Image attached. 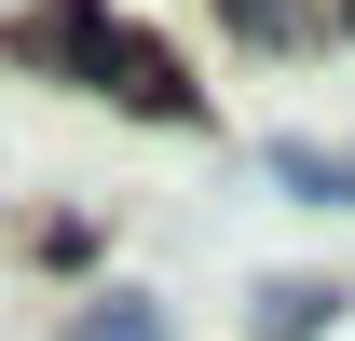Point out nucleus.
<instances>
[{
  "label": "nucleus",
  "instance_id": "423d86ee",
  "mask_svg": "<svg viewBox=\"0 0 355 341\" xmlns=\"http://www.w3.org/2000/svg\"><path fill=\"white\" fill-rule=\"evenodd\" d=\"M342 28H355V0H342Z\"/></svg>",
  "mask_w": 355,
  "mask_h": 341
},
{
  "label": "nucleus",
  "instance_id": "f257e3e1",
  "mask_svg": "<svg viewBox=\"0 0 355 341\" xmlns=\"http://www.w3.org/2000/svg\"><path fill=\"white\" fill-rule=\"evenodd\" d=\"M14 55H42L55 82H96L110 110H137V123H205V82H191L150 28H123L110 0H42V14L14 28Z\"/></svg>",
  "mask_w": 355,
  "mask_h": 341
},
{
  "label": "nucleus",
  "instance_id": "20e7f679",
  "mask_svg": "<svg viewBox=\"0 0 355 341\" xmlns=\"http://www.w3.org/2000/svg\"><path fill=\"white\" fill-rule=\"evenodd\" d=\"M342 314V287H314V273H287V287H260V341H314Z\"/></svg>",
  "mask_w": 355,
  "mask_h": 341
},
{
  "label": "nucleus",
  "instance_id": "39448f33",
  "mask_svg": "<svg viewBox=\"0 0 355 341\" xmlns=\"http://www.w3.org/2000/svg\"><path fill=\"white\" fill-rule=\"evenodd\" d=\"M219 14H232V42H260V55H273V42H301V28H314L301 0H219Z\"/></svg>",
  "mask_w": 355,
  "mask_h": 341
},
{
  "label": "nucleus",
  "instance_id": "f03ea898",
  "mask_svg": "<svg viewBox=\"0 0 355 341\" xmlns=\"http://www.w3.org/2000/svg\"><path fill=\"white\" fill-rule=\"evenodd\" d=\"M273 191H301V205H355V150H328V137H273Z\"/></svg>",
  "mask_w": 355,
  "mask_h": 341
},
{
  "label": "nucleus",
  "instance_id": "7ed1b4c3",
  "mask_svg": "<svg viewBox=\"0 0 355 341\" xmlns=\"http://www.w3.org/2000/svg\"><path fill=\"white\" fill-rule=\"evenodd\" d=\"M69 341H164V300H137V287H96L83 314H69Z\"/></svg>",
  "mask_w": 355,
  "mask_h": 341
}]
</instances>
